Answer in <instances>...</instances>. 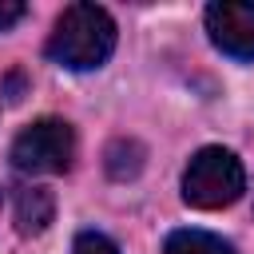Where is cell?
<instances>
[{
  "label": "cell",
  "mask_w": 254,
  "mask_h": 254,
  "mask_svg": "<svg viewBox=\"0 0 254 254\" xmlns=\"http://www.w3.org/2000/svg\"><path fill=\"white\" fill-rule=\"evenodd\" d=\"M24 12H28V8H24L20 0H0V32H8Z\"/></svg>",
  "instance_id": "cell-9"
},
{
  "label": "cell",
  "mask_w": 254,
  "mask_h": 254,
  "mask_svg": "<svg viewBox=\"0 0 254 254\" xmlns=\"http://www.w3.org/2000/svg\"><path fill=\"white\" fill-rule=\"evenodd\" d=\"M12 167L24 175H64L75 163V127L67 119L44 115L12 139Z\"/></svg>",
  "instance_id": "cell-3"
},
{
  "label": "cell",
  "mask_w": 254,
  "mask_h": 254,
  "mask_svg": "<svg viewBox=\"0 0 254 254\" xmlns=\"http://www.w3.org/2000/svg\"><path fill=\"white\" fill-rule=\"evenodd\" d=\"M143 171V147L135 139H115L107 147V175L111 179H135Z\"/></svg>",
  "instance_id": "cell-7"
},
{
  "label": "cell",
  "mask_w": 254,
  "mask_h": 254,
  "mask_svg": "<svg viewBox=\"0 0 254 254\" xmlns=\"http://www.w3.org/2000/svg\"><path fill=\"white\" fill-rule=\"evenodd\" d=\"M71 254H123V250H119L103 230H83V234H75Z\"/></svg>",
  "instance_id": "cell-8"
},
{
  "label": "cell",
  "mask_w": 254,
  "mask_h": 254,
  "mask_svg": "<svg viewBox=\"0 0 254 254\" xmlns=\"http://www.w3.org/2000/svg\"><path fill=\"white\" fill-rule=\"evenodd\" d=\"M246 190L242 159L230 147H202L190 155L183 171V202L194 210H222L238 202Z\"/></svg>",
  "instance_id": "cell-2"
},
{
  "label": "cell",
  "mask_w": 254,
  "mask_h": 254,
  "mask_svg": "<svg viewBox=\"0 0 254 254\" xmlns=\"http://www.w3.org/2000/svg\"><path fill=\"white\" fill-rule=\"evenodd\" d=\"M163 254H238V250H234L226 238L210 234V230L187 226V230H171V234H167Z\"/></svg>",
  "instance_id": "cell-6"
},
{
  "label": "cell",
  "mask_w": 254,
  "mask_h": 254,
  "mask_svg": "<svg viewBox=\"0 0 254 254\" xmlns=\"http://www.w3.org/2000/svg\"><path fill=\"white\" fill-rule=\"evenodd\" d=\"M0 95H8V103H20V99H24V75L12 71V75L0 83Z\"/></svg>",
  "instance_id": "cell-10"
},
{
  "label": "cell",
  "mask_w": 254,
  "mask_h": 254,
  "mask_svg": "<svg viewBox=\"0 0 254 254\" xmlns=\"http://www.w3.org/2000/svg\"><path fill=\"white\" fill-rule=\"evenodd\" d=\"M48 60L67 71H95L115 52V20L99 4H67L48 36Z\"/></svg>",
  "instance_id": "cell-1"
},
{
  "label": "cell",
  "mask_w": 254,
  "mask_h": 254,
  "mask_svg": "<svg viewBox=\"0 0 254 254\" xmlns=\"http://www.w3.org/2000/svg\"><path fill=\"white\" fill-rule=\"evenodd\" d=\"M56 218V194L40 183H20L12 187V222L24 238H36L48 230V222Z\"/></svg>",
  "instance_id": "cell-5"
},
{
  "label": "cell",
  "mask_w": 254,
  "mask_h": 254,
  "mask_svg": "<svg viewBox=\"0 0 254 254\" xmlns=\"http://www.w3.org/2000/svg\"><path fill=\"white\" fill-rule=\"evenodd\" d=\"M206 36L230 60H254V4L214 0L206 8Z\"/></svg>",
  "instance_id": "cell-4"
}]
</instances>
